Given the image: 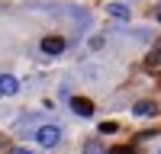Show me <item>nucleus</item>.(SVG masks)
I'll use <instances>...</instances> for the list:
<instances>
[{"instance_id":"9b49d317","label":"nucleus","mask_w":161,"mask_h":154,"mask_svg":"<svg viewBox=\"0 0 161 154\" xmlns=\"http://www.w3.org/2000/svg\"><path fill=\"white\" fill-rule=\"evenodd\" d=\"M10 154H29V151H26V148H13Z\"/></svg>"},{"instance_id":"f8f14e48","label":"nucleus","mask_w":161,"mask_h":154,"mask_svg":"<svg viewBox=\"0 0 161 154\" xmlns=\"http://www.w3.org/2000/svg\"><path fill=\"white\" fill-rule=\"evenodd\" d=\"M158 19H161V13H158Z\"/></svg>"},{"instance_id":"423d86ee","label":"nucleus","mask_w":161,"mask_h":154,"mask_svg":"<svg viewBox=\"0 0 161 154\" xmlns=\"http://www.w3.org/2000/svg\"><path fill=\"white\" fill-rule=\"evenodd\" d=\"M145 68H148V71H161V42L155 45V51H152V55L145 58Z\"/></svg>"},{"instance_id":"9d476101","label":"nucleus","mask_w":161,"mask_h":154,"mask_svg":"<svg viewBox=\"0 0 161 154\" xmlns=\"http://www.w3.org/2000/svg\"><path fill=\"white\" fill-rule=\"evenodd\" d=\"M116 128H119L116 122H103V125H100V132H103V135H113V132H116Z\"/></svg>"},{"instance_id":"39448f33","label":"nucleus","mask_w":161,"mask_h":154,"mask_svg":"<svg viewBox=\"0 0 161 154\" xmlns=\"http://www.w3.org/2000/svg\"><path fill=\"white\" fill-rule=\"evenodd\" d=\"M132 112H136V116H155L158 106H155L152 100H142V103H136V106H132Z\"/></svg>"},{"instance_id":"6e6552de","label":"nucleus","mask_w":161,"mask_h":154,"mask_svg":"<svg viewBox=\"0 0 161 154\" xmlns=\"http://www.w3.org/2000/svg\"><path fill=\"white\" fill-rule=\"evenodd\" d=\"M84 154H106V151H103L100 141H87V145H84Z\"/></svg>"},{"instance_id":"20e7f679","label":"nucleus","mask_w":161,"mask_h":154,"mask_svg":"<svg viewBox=\"0 0 161 154\" xmlns=\"http://www.w3.org/2000/svg\"><path fill=\"white\" fill-rule=\"evenodd\" d=\"M16 90H19L16 77H10V74H0V93H3V96H13Z\"/></svg>"},{"instance_id":"7ed1b4c3","label":"nucleus","mask_w":161,"mask_h":154,"mask_svg":"<svg viewBox=\"0 0 161 154\" xmlns=\"http://www.w3.org/2000/svg\"><path fill=\"white\" fill-rule=\"evenodd\" d=\"M71 109H74L77 116H93V103H90L87 96H71Z\"/></svg>"},{"instance_id":"0eeeda50","label":"nucleus","mask_w":161,"mask_h":154,"mask_svg":"<svg viewBox=\"0 0 161 154\" xmlns=\"http://www.w3.org/2000/svg\"><path fill=\"white\" fill-rule=\"evenodd\" d=\"M106 13L116 16V19H129V10H126L123 3H110V7H106Z\"/></svg>"},{"instance_id":"f03ea898","label":"nucleus","mask_w":161,"mask_h":154,"mask_svg":"<svg viewBox=\"0 0 161 154\" xmlns=\"http://www.w3.org/2000/svg\"><path fill=\"white\" fill-rule=\"evenodd\" d=\"M64 45H68V42H64L61 35H45L42 38V51H45V55H61Z\"/></svg>"},{"instance_id":"1a4fd4ad","label":"nucleus","mask_w":161,"mask_h":154,"mask_svg":"<svg viewBox=\"0 0 161 154\" xmlns=\"http://www.w3.org/2000/svg\"><path fill=\"white\" fill-rule=\"evenodd\" d=\"M110 154H136V148H132V145H116Z\"/></svg>"},{"instance_id":"f257e3e1","label":"nucleus","mask_w":161,"mask_h":154,"mask_svg":"<svg viewBox=\"0 0 161 154\" xmlns=\"http://www.w3.org/2000/svg\"><path fill=\"white\" fill-rule=\"evenodd\" d=\"M36 138H39V145H42V148H55L58 138H61V128H55V125H42V128L36 132Z\"/></svg>"}]
</instances>
